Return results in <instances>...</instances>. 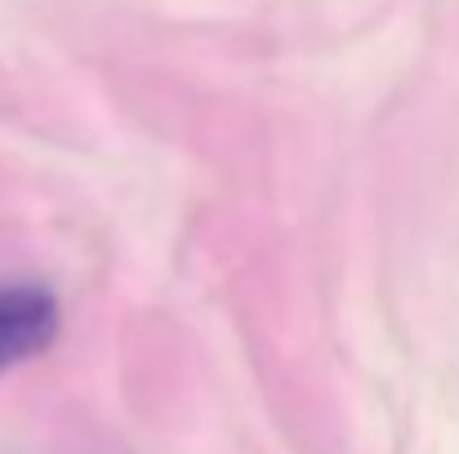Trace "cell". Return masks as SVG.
Wrapping results in <instances>:
<instances>
[{
    "mask_svg": "<svg viewBox=\"0 0 459 454\" xmlns=\"http://www.w3.org/2000/svg\"><path fill=\"white\" fill-rule=\"evenodd\" d=\"M63 325V307L45 286L9 281L0 286V370L40 356Z\"/></svg>",
    "mask_w": 459,
    "mask_h": 454,
    "instance_id": "cell-1",
    "label": "cell"
}]
</instances>
